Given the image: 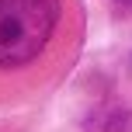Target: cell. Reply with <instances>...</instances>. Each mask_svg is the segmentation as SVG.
<instances>
[{
    "label": "cell",
    "mask_w": 132,
    "mask_h": 132,
    "mask_svg": "<svg viewBox=\"0 0 132 132\" xmlns=\"http://www.w3.org/2000/svg\"><path fill=\"white\" fill-rule=\"evenodd\" d=\"M59 21V0H0V70L38 59Z\"/></svg>",
    "instance_id": "obj_1"
},
{
    "label": "cell",
    "mask_w": 132,
    "mask_h": 132,
    "mask_svg": "<svg viewBox=\"0 0 132 132\" xmlns=\"http://www.w3.org/2000/svg\"><path fill=\"white\" fill-rule=\"evenodd\" d=\"M118 4H132V0H118Z\"/></svg>",
    "instance_id": "obj_2"
}]
</instances>
